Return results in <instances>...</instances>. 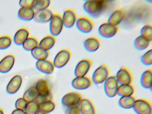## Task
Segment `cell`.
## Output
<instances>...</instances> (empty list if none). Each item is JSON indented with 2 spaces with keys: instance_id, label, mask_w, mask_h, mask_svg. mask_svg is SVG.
Returning a JSON list of instances; mask_svg holds the SVG:
<instances>
[{
  "instance_id": "obj_6",
  "label": "cell",
  "mask_w": 152,
  "mask_h": 114,
  "mask_svg": "<svg viewBox=\"0 0 152 114\" xmlns=\"http://www.w3.org/2000/svg\"><path fill=\"white\" fill-rule=\"evenodd\" d=\"M133 108L137 114H152V105L145 99H137Z\"/></svg>"
},
{
  "instance_id": "obj_35",
  "label": "cell",
  "mask_w": 152,
  "mask_h": 114,
  "mask_svg": "<svg viewBox=\"0 0 152 114\" xmlns=\"http://www.w3.org/2000/svg\"><path fill=\"white\" fill-rule=\"evenodd\" d=\"M12 43L11 37L7 35L0 37V50H5L10 46Z\"/></svg>"
},
{
  "instance_id": "obj_11",
  "label": "cell",
  "mask_w": 152,
  "mask_h": 114,
  "mask_svg": "<svg viewBox=\"0 0 152 114\" xmlns=\"http://www.w3.org/2000/svg\"><path fill=\"white\" fill-rule=\"evenodd\" d=\"M92 61L89 59H83L77 64L75 70L76 77L86 76L92 65Z\"/></svg>"
},
{
  "instance_id": "obj_43",
  "label": "cell",
  "mask_w": 152,
  "mask_h": 114,
  "mask_svg": "<svg viewBox=\"0 0 152 114\" xmlns=\"http://www.w3.org/2000/svg\"><path fill=\"white\" fill-rule=\"evenodd\" d=\"M0 114H4L3 111H2V109H0Z\"/></svg>"
},
{
  "instance_id": "obj_38",
  "label": "cell",
  "mask_w": 152,
  "mask_h": 114,
  "mask_svg": "<svg viewBox=\"0 0 152 114\" xmlns=\"http://www.w3.org/2000/svg\"><path fill=\"white\" fill-rule=\"evenodd\" d=\"M37 0H21L19 4L21 7L33 8L37 2Z\"/></svg>"
},
{
  "instance_id": "obj_14",
  "label": "cell",
  "mask_w": 152,
  "mask_h": 114,
  "mask_svg": "<svg viewBox=\"0 0 152 114\" xmlns=\"http://www.w3.org/2000/svg\"><path fill=\"white\" fill-rule=\"evenodd\" d=\"M52 11L49 9L35 12L34 20L38 23H46L50 21L54 16Z\"/></svg>"
},
{
  "instance_id": "obj_39",
  "label": "cell",
  "mask_w": 152,
  "mask_h": 114,
  "mask_svg": "<svg viewBox=\"0 0 152 114\" xmlns=\"http://www.w3.org/2000/svg\"><path fill=\"white\" fill-rule=\"evenodd\" d=\"M28 102L23 99L20 98L16 102L15 107L17 109L24 111L25 110Z\"/></svg>"
},
{
  "instance_id": "obj_42",
  "label": "cell",
  "mask_w": 152,
  "mask_h": 114,
  "mask_svg": "<svg viewBox=\"0 0 152 114\" xmlns=\"http://www.w3.org/2000/svg\"><path fill=\"white\" fill-rule=\"evenodd\" d=\"M12 114H26V113L23 110L17 109L14 110Z\"/></svg>"
},
{
  "instance_id": "obj_13",
  "label": "cell",
  "mask_w": 152,
  "mask_h": 114,
  "mask_svg": "<svg viewBox=\"0 0 152 114\" xmlns=\"http://www.w3.org/2000/svg\"><path fill=\"white\" fill-rule=\"evenodd\" d=\"M62 19L64 26L67 28H70L74 25L77 20L76 12L72 9H67L65 11Z\"/></svg>"
},
{
  "instance_id": "obj_33",
  "label": "cell",
  "mask_w": 152,
  "mask_h": 114,
  "mask_svg": "<svg viewBox=\"0 0 152 114\" xmlns=\"http://www.w3.org/2000/svg\"><path fill=\"white\" fill-rule=\"evenodd\" d=\"M25 110L26 114H38L39 111V104L36 101L28 102Z\"/></svg>"
},
{
  "instance_id": "obj_19",
  "label": "cell",
  "mask_w": 152,
  "mask_h": 114,
  "mask_svg": "<svg viewBox=\"0 0 152 114\" xmlns=\"http://www.w3.org/2000/svg\"><path fill=\"white\" fill-rule=\"evenodd\" d=\"M125 17L124 11L123 9L118 8L113 12L107 22L113 26H119V24L124 19Z\"/></svg>"
},
{
  "instance_id": "obj_24",
  "label": "cell",
  "mask_w": 152,
  "mask_h": 114,
  "mask_svg": "<svg viewBox=\"0 0 152 114\" xmlns=\"http://www.w3.org/2000/svg\"><path fill=\"white\" fill-rule=\"evenodd\" d=\"M152 70L148 69L142 74L140 78V83L144 88L151 89L152 85Z\"/></svg>"
},
{
  "instance_id": "obj_34",
  "label": "cell",
  "mask_w": 152,
  "mask_h": 114,
  "mask_svg": "<svg viewBox=\"0 0 152 114\" xmlns=\"http://www.w3.org/2000/svg\"><path fill=\"white\" fill-rule=\"evenodd\" d=\"M141 36L145 37L148 41H151L152 39V26L151 24H147L144 26L140 31Z\"/></svg>"
},
{
  "instance_id": "obj_28",
  "label": "cell",
  "mask_w": 152,
  "mask_h": 114,
  "mask_svg": "<svg viewBox=\"0 0 152 114\" xmlns=\"http://www.w3.org/2000/svg\"><path fill=\"white\" fill-rule=\"evenodd\" d=\"M135 92V88L131 84L121 85L118 88L117 94L119 96H130L132 95Z\"/></svg>"
},
{
  "instance_id": "obj_15",
  "label": "cell",
  "mask_w": 152,
  "mask_h": 114,
  "mask_svg": "<svg viewBox=\"0 0 152 114\" xmlns=\"http://www.w3.org/2000/svg\"><path fill=\"white\" fill-rule=\"evenodd\" d=\"M15 58L12 54H9L0 61V72L6 73L11 70L15 64Z\"/></svg>"
},
{
  "instance_id": "obj_29",
  "label": "cell",
  "mask_w": 152,
  "mask_h": 114,
  "mask_svg": "<svg viewBox=\"0 0 152 114\" xmlns=\"http://www.w3.org/2000/svg\"><path fill=\"white\" fill-rule=\"evenodd\" d=\"M39 96L35 86H34L26 91L23 95V99L28 102L35 101Z\"/></svg>"
},
{
  "instance_id": "obj_40",
  "label": "cell",
  "mask_w": 152,
  "mask_h": 114,
  "mask_svg": "<svg viewBox=\"0 0 152 114\" xmlns=\"http://www.w3.org/2000/svg\"><path fill=\"white\" fill-rule=\"evenodd\" d=\"M51 99V94L46 96H39L35 101H36L39 104L42 102H46L50 101Z\"/></svg>"
},
{
  "instance_id": "obj_31",
  "label": "cell",
  "mask_w": 152,
  "mask_h": 114,
  "mask_svg": "<svg viewBox=\"0 0 152 114\" xmlns=\"http://www.w3.org/2000/svg\"><path fill=\"white\" fill-rule=\"evenodd\" d=\"M149 43L150 41L140 35L135 39L134 45L137 50H143L148 47Z\"/></svg>"
},
{
  "instance_id": "obj_4",
  "label": "cell",
  "mask_w": 152,
  "mask_h": 114,
  "mask_svg": "<svg viewBox=\"0 0 152 114\" xmlns=\"http://www.w3.org/2000/svg\"><path fill=\"white\" fill-rule=\"evenodd\" d=\"M82 99V97L80 94L76 92H70L63 97L62 103L67 108L75 107H79Z\"/></svg>"
},
{
  "instance_id": "obj_10",
  "label": "cell",
  "mask_w": 152,
  "mask_h": 114,
  "mask_svg": "<svg viewBox=\"0 0 152 114\" xmlns=\"http://www.w3.org/2000/svg\"><path fill=\"white\" fill-rule=\"evenodd\" d=\"M78 29L83 33H88L94 27V23L89 18L85 16L80 17L76 20Z\"/></svg>"
},
{
  "instance_id": "obj_7",
  "label": "cell",
  "mask_w": 152,
  "mask_h": 114,
  "mask_svg": "<svg viewBox=\"0 0 152 114\" xmlns=\"http://www.w3.org/2000/svg\"><path fill=\"white\" fill-rule=\"evenodd\" d=\"M71 52L67 49H63L56 55L54 59V66L57 68H61L65 66L70 60Z\"/></svg>"
},
{
  "instance_id": "obj_18",
  "label": "cell",
  "mask_w": 152,
  "mask_h": 114,
  "mask_svg": "<svg viewBox=\"0 0 152 114\" xmlns=\"http://www.w3.org/2000/svg\"><path fill=\"white\" fill-rule=\"evenodd\" d=\"M23 82V77L20 75L15 76L10 80L7 86V91L10 94L15 93L19 90Z\"/></svg>"
},
{
  "instance_id": "obj_20",
  "label": "cell",
  "mask_w": 152,
  "mask_h": 114,
  "mask_svg": "<svg viewBox=\"0 0 152 114\" xmlns=\"http://www.w3.org/2000/svg\"><path fill=\"white\" fill-rule=\"evenodd\" d=\"M39 96H46L50 94V89L48 81L42 79L39 80L35 85Z\"/></svg>"
},
{
  "instance_id": "obj_12",
  "label": "cell",
  "mask_w": 152,
  "mask_h": 114,
  "mask_svg": "<svg viewBox=\"0 0 152 114\" xmlns=\"http://www.w3.org/2000/svg\"><path fill=\"white\" fill-rule=\"evenodd\" d=\"M92 84L91 78L87 76L76 77L72 82L73 87L77 90H85L90 87Z\"/></svg>"
},
{
  "instance_id": "obj_30",
  "label": "cell",
  "mask_w": 152,
  "mask_h": 114,
  "mask_svg": "<svg viewBox=\"0 0 152 114\" xmlns=\"http://www.w3.org/2000/svg\"><path fill=\"white\" fill-rule=\"evenodd\" d=\"M56 108V104L52 101H49L39 104V111L43 114H47L53 111Z\"/></svg>"
},
{
  "instance_id": "obj_17",
  "label": "cell",
  "mask_w": 152,
  "mask_h": 114,
  "mask_svg": "<svg viewBox=\"0 0 152 114\" xmlns=\"http://www.w3.org/2000/svg\"><path fill=\"white\" fill-rule=\"evenodd\" d=\"M81 114H96V109L92 102L89 99H82L79 106Z\"/></svg>"
},
{
  "instance_id": "obj_5",
  "label": "cell",
  "mask_w": 152,
  "mask_h": 114,
  "mask_svg": "<svg viewBox=\"0 0 152 114\" xmlns=\"http://www.w3.org/2000/svg\"><path fill=\"white\" fill-rule=\"evenodd\" d=\"M64 26L62 16L58 13L54 14L50 24L51 35L55 37L59 35L63 30Z\"/></svg>"
},
{
  "instance_id": "obj_25",
  "label": "cell",
  "mask_w": 152,
  "mask_h": 114,
  "mask_svg": "<svg viewBox=\"0 0 152 114\" xmlns=\"http://www.w3.org/2000/svg\"><path fill=\"white\" fill-rule=\"evenodd\" d=\"M137 99L134 96H124L119 99V105L123 108L130 109L132 108Z\"/></svg>"
},
{
  "instance_id": "obj_1",
  "label": "cell",
  "mask_w": 152,
  "mask_h": 114,
  "mask_svg": "<svg viewBox=\"0 0 152 114\" xmlns=\"http://www.w3.org/2000/svg\"><path fill=\"white\" fill-rule=\"evenodd\" d=\"M107 8V1L104 0L87 1L83 5L85 11L93 18L99 17Z\"/></svg>"
},
{
  "instance_id": "obj_37",
  "label": "cell",
  "mask_w": 152,
  "mask_h": 114,
  "mask_svg": "<svg viewBox=\"0 0 152 114\" xmlns=\"http://www.w3.org/2000/svg\"><path fill=\"white\" fill-rule=\"evenodd\" d=\"M141 61L144 65H150L152 63V50H150L147 52L141 57Z\"/></svg>"
},
{
  "instance_id": "obj_22",
  "label": "cell",
  "mask_w": 152,
  "mask_h": 114,
  "mask_svg": "<svg viewBox=\"0 0 152 114\" xmlns=\"http://www.w3.org/2000/svg\"><path fill=\"white\" fill-rule=\"evenodd\" d=\"M30 32L26 28H21L18 29L15 34L14 41L17 45L23 44L25 41L29 37Z\"/></svg>"
},
{
  "instance_id": "obj_3",
  "label": "cell",
  "mask_w": 152,
  "mask_h": 114,
  "mask_svg": "<svg viewBox=\"0 0 152 114\" xmlns=\"http://www.w3.org/2000/svg\"><path fill=\"white\" fill-rule=\"evenodd\" d=\"M120 84L115 75L111 76L107 78L104 83V88L106 95L110 98L115 97L117 94Z\"/></svg>"
},
{
  "instance_id": "obj_27",
  "label": "cell",
  "mask_w": 152,
  "mask_h": 114,
  "mask_svg": "<svg viewBox=\"0 0 152 114\" xmlns=\"http://www.w3.org/2000/svg\"><path fill=\"white\" fill-rule=\"evenodd\" d=\"M31 54L34 58L40 60L46 59L49 54V51L38 46L32 50Z\"/></svg>"
},
{
  "instance_id": "obj_23",
  "label": "cell",
  "mask_w": 152,
  "mask_h": 114,
  "mask_svg": "<svg viewBox=\"0 0 152 114\" xmlns=\"http://www.w3.org/2000/svg\"><path fill=\"white\" fill-rule=\"evenodd\" d=\"M35 11L33 8L21 7L18 11V16L21 19L30 21L34 18Z\"/></svg>"
},
{
  "instance_id": "obj_8",
  "label": "cell",
  "mask_w": 152,
  "mask_h": 114,
  "mask_svg": "<svg viewBox=\"0 0 152 114\" xmlns=\"http://www.w3.org/2000/svg\"><path fill=\"white\" fill-rule=\"evenodd\" d=\"M119 26L111 25L107 22L101 24L99 28V34L105 38H110L113 37L118 32Z\"/></svg>"
},
{
  "instance_id": "obj_26",
  "label": "cell",
  "mask_w": 152,
  "mask_h": 114,
  "mask_svg": "<svg viewBox=\"0 0 152 114\" xmlns=\"http://www.w3.org/2000/svg\"><path fill=\"white\" fill-rule=\"evenodd\" d=\"M56 42L55 37L52 35H48L41 41L39 44V46L46 50L49 51L53 47Z\"/></svg>"
},
{
  "instance_id": "obj_2",
  "label": "cell",
  "mask_w": 152,
  "mask_h": 114,
  "mask_svg": "<svg viewBox=\"0 0 152 114\" xmlns=\"http://www.w3.org/2000/svg\"><path fill=\"white\" fill-rule=\"evenodd\" d=\"M109 74L110 70L108 67L105 64H103L99 67L93 73L92 82L96 85L102 83L107 79Z\"/></svg>"
},
{
  "instance_id": "obj_9",
  "label": "cell",
  "mask_w": 152,
  "mask_h": 114,
  "mask_svg": "<svg viewBox=\"0 0 152 114\" xmlns=\"http://www.w3.org/2000/svg\"><path fill=\"white\" fill-rule=\"evenodd\" d=\"M116 79L119 84H131L133 81V76L129 70L125 66L122 67L116 74Z\"/></svg>"
},
{
  "instance_id": "obj_36",
  "label": "cell",
  "mask_w": 152,
  "mask_h": 114,
  "mask_svg": "<svg viewBox=\"0 0 152 114\" xmlns=\"http://www.w3.org/2000/svg\"><path fill=\"white\" fill-rule=\"evenodd\" d=\"M49 0H39L37 1V3L33 9L34 11L43 10H46L50 4Z\"/></svg>"
},
{
  "instance_id": "obj_41",
  "label": "cell",
  "mask_w": 152,
  "mask_h": 114,
  "mask_svg": "<svg viewBox=\"0 0 152 114\" xmlns=\"http://www.w3.org/2000/svg\"><path fill=\"white\" fill-rule=\"evenodd\" d=\"M65 114H81L79 107L67 108L66 110Z\"/></svg>"
},
{
  "instance_id": "obj_21",
  "label": "cell",
  "mask_w": 152,
  "mask_h": 114,
  "mask_svg": "<svg viewBox=\"0 0 152 114\" xmlns=\"http://www.w3.org/2000/svg\"><path fill=\"white\" fill-rule=\"evenodd\" d=\"M100 43L96 37H91L87 38L84 42V48L90 52L96 51L100 47Z\"/></svg>"
},
{
  "instance_id": "obj_16",
  "label": "cell",
  "mask_w": 152,
  "mask_h": 114,
  "mask_svg": "<svg viewBox=\"0 0 152 114\" xmlns=\"http://www.w3.org/2000/svg\"><path fill=\"white\" fill-rule=\"evenodd\" d=\"M36 66L39 71L46 74L53 73L55 67L53 62L47 59L38 60L36 62Z\"/></svg>"
},
{
  "instance_id": "obj_32",
  "label": "cell",
  "mask_w": 152,
  "mask_h": 114,
  "mask_svg": "<svg viewBox=\"0 0 152 114\" xmlns=\"http://www.w3.org/2000/svg\"><path fill=\"white\" fill-rule=\"evenodd\" d=\"M39 41L37 38L34 37H29L23 43V46L25 50L31 51L38 46Z\"/></svg>"
}]
</instances>
